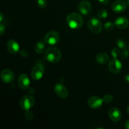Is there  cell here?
Listing matches in <instances>:
<instances>
[{"mask_svg":"<svg viewBox=\"0 0 129 129\" xmlns=\"http://www.w3.org/2000/svg\"><path fill=\"white\" fill-rule=\"evenodd\" d=\"M66 23L69 28L72 29H79L83 24V18L78 13H71L67 16Z\"/></svg>","mask_w":129,"mask_h":129,"instance_id":"cell-1","label":"cell"},{"mask_svg":"<svg viewBox=\"0 0 129 129\" xmlns=\"http://www.w3.org/2000/svg\"><path fill=\"white\" fill-rule=\"evenodd\" d=\"M44 56L47 61L51 63H56L58 62L61 59L62 54L59 49L52 47L48 48L45 50Z\"/></svg>","mask_w":129,"mask_h":129,"instance_id":"cell-2","label":"cell"},{"mask_svg":"<svg viewBox=\"0 0 129 129\" xmlns=\"http://www.w3.org/2000/svg\"><path fill=\"white\" fill-rule=\"evenodd\" d=\"M88 26L93 33L99 34L102 31V24L99 18L93 17L88 21Z\"/></svg>","mask_w":129,"mask_h":129,"instance_id":"cell-3","label":"cell"},{"mask_svg":"<svg viewBox=\"0 0 129 129\" xmlns=\"http://www.w3.org/2000/svg\"><path fill=\"white\" fill-rule=\"evenodd\" d=\"M35 100L33 96L30 94L24 96L20 101V106L23 110H29L34 105Z\"/></svg>","mask_w":129,"mask_h":129,"instance_id":"cell-4","label":"cell"},{"mask_svg":"<svg viewBox=\"0 0 129 129\" xmlns=\"http://www.w3.org/2000/svg\"><path fill=\"white\" fill-rule=\"evenodd\" d=\"M44 40L45 43L49 45H55L57 44L60 40V35L59 33L56 31H49L45 35L44 37Z\"/></svg>","mask_w":129,"mask_h":129,"instance_id":"cell-5","label":"cell"},{"mask_svg":"<svg viewBox=\"0 0 129 129\" xmlns=\"http://www.w3.org/2000/svg\"><path fill=\"white\" fill-rule=\"evenodd\" d=\"M45 68L42 64H37L34 66L31 71V77L35 80H40L44 76Z\"/></svg>","mask_w":129,"mask_h":129,"instance_id":"cell-6","label":"cell"},{"mask_svg":"<svg viewBox=\"0 0 129 129\" xmlns=\"http://www.w3.org/2000/svg\"><path fill=\"white\" fill-rule=\"evenodd\" d=\"M122 65L121 62L117 58H113L111 59L108 64L109 71L113 74H118L122 71Z\"/></svg>","mask_w":129,"mask_h":129,"instance_id":"cell-7","label":"cell"},{"mask_svg":"<svg viewBox=\"0 0 129 129\" xmlns=\"http://www.w3.org/2000/svg\"><path fill=\"white\" fill-rule=\"evenodd\" d=\"M54 91L57 96L60 98L64 99L68 96V91L66 87L62 83H57L54 86Z\"/></svg>","mask_w":129,"mask_h":129,"instance_id":"cell-8","label":"cell"},{"mask_svg":"<svg viewBox=\"0 0 129 129\" xmlns=\"http://www.w3.org/2000/svg\"><path fill=\"white\" fill-rule=\"evenodd\" d=\"M103 103V98L97 96H93L89 98L88 100V105L92 109H98L102 106Z\"/></svg>","mask_w":129,"mask_h":129,"instance_id":"cell-9","label":"cell"},{"mask_svg":"<svg viewBox=\"0 0 129 129\" xmlns=\"http://www.w3.org/2000/svg\"><path fill=\"white\" fill-rule=\"evenodd\" d=\"M1 78L3 81L6 83H12L15 79V75L11 70L9 69H5L1 73Z\"/></svg>","mask_w":129,"mask_h":129,"instance_id":"cell-10","label":"cell"},{"mask_svg":"<svg viewBox=\"0 0 129 129\" xmlns=\"http://www.w3.org/2000/svg\"><path fill=\"white\" fill-rule=\"evenodd\" d=\"M78 10L79 12L83 15H88L91 10V5L89 1L86 0H83L81 1L78 6Z\"/></svg>","mask_w":129,"mask_h":129,"instance_id":"cell-11","label":"cell"},{"mask_svg":"<svg viewBox=\"0 0 129 129\" xmlns=\"http://www.w3.org/2000/svg\"><path fill=\"white\" fill-rule=\"evenodd\" d=\"M18 83L21 89H26L30 86V81L26 74H22L19 76L18 79Z\"/></svg>","mask_w":129,"mask_h":129,"instance_id":"cell-12","label":"cell"},{"mask_svg":"<svg viewBox=\"0 0 129 129\" xmlns=\"http://www.w3.org/2000/svg\"><path fill=\"white\" fill-rule=\"evenodd\" d=\"M109 117L113 122H118L122 118V113L118 108L113 107L110 108L108 112Z\"/></svg>","mask_w":129,"mask_h":129,"instance_id":"cell-13","label":"cell"},{"mask_svg":"<svg viewBox=\"0 0 129 129\" xmlns=\"http://www.w3.org/2000/svg\"><path fill=\"white\" fill-rule=\"evenodd\" d=\"M115 25L118 29H126L128 26L129 21L127 18L124 16H120L115 20Z\"/></svg>","mask_w":129,"mask_h":129,"instance_id":"cell-14","label":"cell"},{"mask_svg":"<svg viewBox=\"0 0 129 129\" xmlns=\"http://www.w3.org/2000/svg\"><path fill=\"white\" fill-rule=\"evenodd\" d=\"M112 10L117 13L123 12L127 8V4L122 1H116L112 4Z\"/></svg>","mask_w":129,"mask_h":129,"instance_id":"cell-15","label":"cell"},{"mask_svg":"<svg viewBox=\"0 0 129 129\" xmlns=\"http://www.w3.org/2000/svg\"><path fill=\"white\" fill-rule=\"evenodd\" d=\"M7 49L8 50L11 54H15L20 51V45L15 40H10L7 42Z\"/></svg>","mask_w":129,"mask_h":129,"instance_id":"cell-16","label":"cell"},{"mask_svg":"<svg viewBox=\"0 0 129 129\" xmlns=\"http://www.w3.org/2000/svg\"><path fill=\"white\" fill-rule=\"evenodd\" d=\"M97 62L100 64H105L109 60V55L107 52H100L96 55L95 58Z\"/></svg>","mask_w":129,"mask_h":129,"instance_id":"cell-17","label":"cell"},{"mask_svg":"<svg viewBox=\"0 0 129 129\" xmlns=\"http://www.w3.org/2000/svg\"><path fill=\"white\" fill-rule=\"evenodd\" d=\"M45 49V42L40 41L38 42L35 45V51L36 52L37 54H42Z\"/></svg>","mask_w":129,"mask_h":129,"instance_id":"cell-18","label":"cell"},{"mask_svg":"<svg viewBox=\"0 0 129 129\" xmlns=\"http://www.w3.org/2000/svg\"><path fill=\"white\" fill-rule=\"evenodd\" d=\"M117 47L119 48L120 50H125L127 49V44L126 42L124 40L122 39H118L117 40Z\"/></svg>","mask_w":129,"mask_h":129,"instance_id":"cell-19","label":"cell"},{"mask_svg":"<svg viewBox=\"0 0 129 129\" xmlns=\"http://www.w3.org/2000/svg\"><path fill=\"white\" fill-rule=\"evenodd\" d=\"M115 23L111 22V21H108V22L105 23L104 25V28L107 31H112L113 30L115 27Z\"/></svg>","mask_w":129,"mask_h":129,"instance_id":"cell-20","label":"cell"},{"mask_svg":"<svg viewBox=\"0 0 129 129\" xmlns=\"http://www.w3.org/2000/svg\"><path fill=\"white\" fill-rule=\"evenodd\" d=\"M98 16L100 18L105 19L108 16V11L105 9H102L98 13Z\"/></svg>","mask_w":129,"mask_h":129,"instance_id":"cell-21","label":"cell"},{"mask_svg":"<svg viewBox=\"0 0 129 129\" xmlns=\"http://www.w3.org/2000/svg\"><path fill=\"white\" fill-rule=\"evenodd\" d=\"M103 100L104 103H110L113 101V96H112V95H110V94H105V95H104V96H103Z\"/></svg>","mask_w":129,"mask_h":129,"instance_id":"cell-22","label":"cell"},{"mask_svg":"<svg viewBox=\"0 0 129 129\" xmlns=\"http://www.w3.org/2000/svg\"><path fill=\"white\" fill-rule=\"evenodd\" d=\"M111 54L113 58H117L120 55V52L117 48H113L111 51Z\"/></svg>","mask_w":129,"mask_h":129,"instance_id":"cell-23","label":"cell"},{"mask_svg":"<svg viewBox=\"0 0 129 129\" xmlns=\"http://www.w3.org/2000/svg\"><path fill=\"white\" fill-rule=\"evenodd\" d=\"M47 5V0H37V5L40 8H45Z\"/></svg>","mask_w":129,"mask_h":129,"instance_id":"cell-24","label":"cell"},{"mask_svg":"<svg viewBox=\"0 0 129 129\" xmlns=\"http://www.w3.org/2000/svg\"><path fill=\"white\" fill-rule=\"evenodd\" d=\"M120 56L123 59H127L129 56V52L127 50V49L122 50V52H121Z\"/></svg>","mask_w":129,"mask_h":129,"instance_id":"cell-25","label":"cell"},{"mask_svg":"<svg viewBox=\"0 0 129 129\" xmlns=\"http://www.w3.org/2000/svg\"><path fill=\"white\" fill-rule=\"evenodd\" d=\"M25 118H26L27 120H31L33 119V117H34V114L31 112L30 111L27 110L26 111V113H25Z\"/></svg>","mask_w":129,"mask_h":129,"instance_id":"cell-26","label":"cell"},{"mask_svg":"<svg viewBox=\"0 0 129 129\" xmlns=\"http://www.w3.org/2000/svg\"><path fill=\"white\" fill-rule=\"evenodd\" d=\"M5 31V26L2 22L0 24V35H3Z\"/></svg>","mask_w":129,"mask_h":129,"instance_id":"cell-27","label":"cell"},{"mask_svg":"<svg viewBox=\"0 0 129 129\" xmlns=\"http://www.w3.org/2000/svg\"><path fill=\"white\" fill-rule=\"evenodd\" d=\"M20 54L22 57H26L28 55V52L26 49H22L20 51Z\"/></svg>","mask_w":129,"mask_h":129,"instance_id":"cell-28","label":"cell"},{"mask_svg":"<svg viewBox=\"0 0 129 129\" xmlns=\"http://www.w3.org/2000/svg\"><path fill=\"white\" fill-rule=\"evenodd\" d=\"M98 1L100 3L103 4V5H107L110 2V0H98Z\"/></svg>","mask_w":129,"mask_h":129,"instance_id":"cell-29","label":"cell"},{"mask_svg":"<svg viewBox=\"0 0 129 129\" xmlns=\"http://www.w3.org/2000/svg\"><path fill=\"white\" fill-rule=\"evenodd\" d=\"M124 79L125 82H127V83H129V74H127L126 75H125Z\"/></svg>","mask_w":129,"mask_h":129,"instance_id":"cell-30","label":"cell"},{"mask_svg":"<svg viewBox=\"0 0 129 129\" xmlns=\"http://www.w3.org/2000/svg\"><path fill=\"white\" fill-rule=\"evenodd\" d=\"M125 127L126 128L129 129V120H128L126 122L125 125Z\"/></svg>","mask_w":129,"mask_h":129,"instance_id":"cell-31","label":"cell"},{"mask_svg":"<svg viewBox=\"0 0 129 129\" xmlns=\"http://www.w3.org/2000/svg\"><path fill=\"white\" fill-rule=\"evenodd\" d=\"M3 20V15L2 13H1V14H0V21L2 22Z\"/></svg>","mask_w":129,"mask_h":129,"instance_id":"cell-32","label":"cell"},{"mask_svg":"<svg viewBox=\"0 0 129 129\" xmlns=\"http://www.w3.org/2000/svg\"><path fill=\"white\" fill-rule=\"evenodd\" d=\"M127 113H128V115H129V106H128V107H127Z\"/></svg>","mask_w":129,"mask_h":129,"instance_id":"cell-33","label":"cell"},{"mask_svg":"<svg viewBox=\"0 0 129 129\" xmlns=\"http://www.w3.org/2000/svg\"><path fill=\"white\" fill-rule=\"evenodd\" d=\"M126 4H127V5H128V6H129V0H127V3H126Z\"/></svg>","mask_w":129,"mask_h":129,"instance_id":"cell-34","label":"cell"},{"mask_svg":"<svg viewBox=\"0 0 129 129\" xmlns=\"http://www.w3.org/2000/svg\"><path fill=\"white\" fill-rule=\"evenodd\" d=\"M128 49H129V45H128Z\"/></svg>","mask_w":129,"mask_h":129,"instance_id":"cell-35","label":"cell"}]
</instances>
